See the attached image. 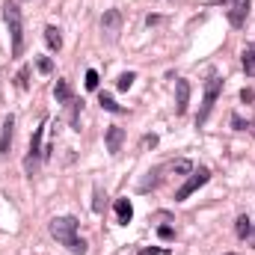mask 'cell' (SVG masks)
I'll return each instance as SVG.
<instances>
[{"label":"cell","mask_w":255,"mask_h":255,"mask_svg":"<svg viewBox=\"0 0 255 255\" xmlns=\"http://www.w3.org/2000/svg\"><path fill=\"white\" fill-rule=\"evenodd\" d=\"M77 226H80V223H77L74 217H54L48 229H51V235L57 238V244H63L71 255H86V241L77 235Z\"/></svg>","instance_id":"1"},{"label":"cell","mask_w":255,"mask_h":255,"mask_svg":"<svg viewBox=\"0 0 255 255\" xmlns=\"http://www.w3.org/2000/svg\"><path fill=\"white\" fill-rule=\"evenodd\" d=\"M3 21L9 27V39H12V57H21L24 54V18H21L18 3H12V0L3 3Z\"/></svg>","instance_id":"2"},{"label":"cell","mask_w":255,"mask_h":255,"mask_svg":"<svg viewBox=\"0 0 255 255\" xmlns=\"http://www.w3.org/2000/svg\"><path fill=\"white\" fill-rule=\"evenodd\" d=\"M220 92H223V80H220V74H208V80H205V95H202V107H199V116H196V125H205L208 122V116H211V110H214V104H217V98H220Z\"/></svg>","instance_id":"3"},{"label":"cell","mask_w":255,"mask_h":255,"mask_svg":"<svg viewBox=\"0 0 255 255\" xmlns=\"http://www.w3.org/2000/svg\"><path fill=\"white\" fill-rule=\"evenodd\" d=\"M42 136H45V122L33 130V139H30V151H27V160H24V172L33 178L36 175V169H39V157L45 154V148H42Z\"/></svg>","instance_id":"4"},{"label":"cell","mask_w":255,"mask_h":255,"mask_svg":"<svg viewBox=\"0 0 255 255\" xmlns=\"http://www.w3.org/2000/svg\"><path fill=\"white\" fill-rule=\"evenodd\" d=\"M208 178H211V172H208L205 166H202V169H196L190 178H187V181H184V184L175 190V202H184V199H190V196L199 190L202 184H208Z\"/></svg>","instance_id":"5"},{"label":"cell","mask_w":255,"mask_h":255,"mask_svg":"<svg viewBox=\"0 0 255 255\" xmlns=\"http://www.w3.org/2000/svg\"><path fill=\"white\" fill-rule=\"evenodd\" d=\"M250 6H253V0H235V3L229 6V24H232L235 30H241V27L247 24V18H250Z\"/></svg>","instance_id":"6"},{"label":"cell","mask_w":255,"mask_h":255,"mask_svg":"<svg viewBox=\"0 0 255 255\" xmlns=\"http://www.w3.org/2000/svg\"><path fill=\"white\" fill-rule=\"evenodd\" d=\"M187 104H190V83L184 77H178L175 80V113L184 116L187 113Z\"/></svg>","instance_id":"7"},{"label":"cell","mask_w":255,"mask_h":255,"mask_svg":"<svg viewBox=\"0 0 255 255\" xmlns=\"http://www.w3.org/2000/svg\"><path fill=\"white\" fill-rule=\"evenodd\" d=\"M119 27H122V12H119V9H107V12L101 15V30H104L110 39H116Z\"/></svg>","instance_id":"8"},{"label":"cell","mask_w":255,"mask_h":255,"mask_svg":"<svg viewBox=\"0 0 255 255\" xmlns=\"http://www.w3.org/2000/svg\"><path fill=\"white\" fill-rule=\"evenodd\" d=\"M12 133H15V116L9 113V116L3 119V125H0V154H9V148H12Z\"/></svg>","instance_id":"9"},{"label":"cell","mask_w":255,"mask_h":255,"mask_svg":"<svg viewBox=\"0 0 255 255\" xmlns=\"http://www.w3.org/2000/svg\"><path fill=\"white\" fill-rule=\"evenodd\" d=\"M122 142H125V130L119 125H110L107 128V151L110 154H119L122 151Z\"/></svg>","instance_id":"10"},{"label":"cell","mask_w":255,"mask_h":255,"mask_svg":"<svg viewBox=\"0 0 255 255\" xmlns=\"http://www.w3.org/2000/svg\"><path fill=\"white\" fill-rule=\"evenodd\" d=\"M116 220L128 226L130 220H133V205H130V199H116Z\"/></svg>","instance_id":"11"},{"label":"cell","mask_w":255,"mask_h":255,"mask_svg":"<svg viewBox=\"0 0 255 255\" xmlns=\"http://www.w3.org/2000/svg\"><path fill=\"white\" fill-rule=\"evenodd\" d=\"M241 63H244V71H247L250 77H255V45H247V48H244Z\"/></svg>","instance_id":"12"},{"label":"cell","mask_w":255,"mask_h":255,"mask_svg":"<svg viewBox=\"0 0 255 255\" xmlns=\"http://www.w3.org/2000/svg\"><path fill=\"white\" fill-rule=\"evenodd\" d=\"M45 42H48L51 51H60V48H63V36H60V30H57V27H45Z\"/></svg>","instance_id":"13"},{"label":"cell","mask_w":255,"mask_h":255,"mask_svg":"<svg viewBox=\"0 0 255 255\" xmlns=\"http://www.w3.org/2000/svg\"><path fill=\"white\" fill-rule=\"evenodd\" d=\"M54 98H57L60 104H68V101H71V86H68V80H57V86H54Z\"/></svg>","instance_id":"14"},{"label":"cell","mask_w":255,"mask_h":255,"mask_svg":"<svg viewBox=\"0 0 255 255\" xmlns=\"http://www.w3.org/2000/svg\"><path fill=\"white\" fill-rule=\"evenodd\" d=\"M98 104H101L107 113H125V107H122V104H116V101H113V95H107V92H101V95H98Z\"/></svg>","instance_id":"15"},{"label":"cell","mask_w":255,"mask_h":255,"mask_svg":"<svg viewBox=\"0 0 255 255\" xmlns=\"http://www.w3.org/2000/svg\"><path fill=\"white\" fill-rule=\"evenodd\" d=\"M250 229H253V223H250V217H238V223H235V232H238V238H241V241H247V235H250Z\"/></svg>","instance_id":"16"},{"label":"cell","mask_w":255,"mask_h":255,"mask_svg":"<svg viewBox=\"0 0 255 255\" xmlns=\"http://www.w3.org/2000/svg\"><path fill=\"white\" fill-rule=\"evenodd\" d=\"M133 80H136V74H133V71H125V74H119V80H116V89H119V92H128V89L133 86Z\"/></svg>","instance_id":"17"},{"label":"cell","mask_w":255,"mask_h":255,"mask_svg":"<svg viewBox=\"0 0 255 255\" xmlns=\"http://www.w3.org/2000/svg\"><path fill=\"white\" fill-rule=\"evenodd\" d=\"M104 199H107L104 190H101V187H95V202H92V211H95V214H101V211H104Z\"/></svg>","instance_id":"18"},{"label":"cell","mask_w":255,"mask_h":255,"mask_svg":"<svg viewBox=\"0 0 255 255\" xmlns=\"http://www.w3.org/2000/svg\"><path fill=\"white\" fill-rule=\"evenodd\" d=\"M27 86H30V65H24L18 71V89H27Z\"/></svg>","instance_id":"19"},{"label":"cell","mask_w":255,"mask_h":255,"mask_svg":"<svg viewBox=\"0 0 255 255\" xmlns=\"http://www.w3.org/2000/svg\"><path fill=\"white\" fill-rule=\"evenodd\" d=\"M83 83H86V89H98V71H95V68H89Z\"/></svg>","instance_id":"20"},{"label":"cell","mask_w":255,"mask_h":255,"mask_svg":"<svg viewBox=\"0 0 255 255\" xmlns=\"http://www.w3.org/2000/svg\"><path fill=\"white\" fill-rule=\"evenodd\" d=\"M36 68H39L42 74H51V71H54V63H51L48 57H39V60H36Z\"/></svg>","instance_id":"21"},{"label":"cell","mask_w":255,"mask_h":255,"mask_svg":"<svg viewBox=\"0 0 255 255\" xmlns=\"http://www.w3.org/2000/svg\"><path fill=\"white\" fill-rule=\"evenodd\" d=\"M190 169H193L190 160H175V163H172V172H178V175H184V172H190Z\"/></svg>","instance_id":"22"},{"label":"cell","mask_w":255,"mask_h":255,"mask_svg":"<svg viewBox=\"0 0 255 255\" xmlns=\"http://www.w3.org/2000/svg\"><path fill=\"white\" fill-rule=\"evenodd\" d=\"M136 255H172L169 250H160V247H142Z\"/></svg>","instance_id":"23"},{"label":"cell","mask_w":255,"mask_h":255,"mask_svg":"<svg viewBox=\"0 0 255 255\" xmlns=\"http://www.w3.org/2000/svg\"><path fill=\"white\" fill-rule=\"evenodd\" d=\"M157 235H160L163 241H172V238H175V232H172L169 226H160V229H157Z\"/></svg>","instance_id":"24"},{"label":"cell","mask_w":255,"mask_h":255,"mask_svg":"<svg viewBox=\"0 0 255 255\" xmlns=\"http://www.w3.org/2000/svg\"><path fill=\"white\" fill-rule=\"evenodd\" d=\"M241 101H244V104L255 101V89H241Z\"/></svg>","instance_id":"25"},{"label":"cell","mask_w":255,"mask_h":255,"mask_svg":"<svg viewBox=\"0 0 255 255\" xmlns=\"http://www.w3.org/2000/svg\"><path fill=\"white\" fill-rule=\"evenodd\" d=\"M232 125H235V130H244V128H250V125H244V119H241V116H238V113H235V116H232Z\"/></svg>","instance_id":"26"},{"label":"cell","mask_w":255,"mask_h":255,"mask_svg":"<svg viewBox=\"0 0 255 255\" xmlns=\"http://www.w3.org/2000/svg\"><path fill=\"white\" fill-rule=\"evenodd\" d=\"M142 145H145V148H148V145L154 148V145H157V136H154V133H151V136H145V139H142Z\"/></svg>","instance_id":"27"},{"label":"cell","mask_w":255,"mask_h":255,"mask_svg":"<svg viewBox=\"0 0 255 255\" xmlns=\"http://www.w3.org/2000/svg\"><path fill=\"white\" fill-rule=\"evenodd\" d=\"M247 244H250V247H255V229H250V235H247Z\"/></svg>","instance_id":"28"},{"label":"cell","mask_w":255,"mask_h":255,"mask_svg":"<svg viewBox=\"0 0 255 255\" xmlns=\"http://www.w3.org/2000/svg\"><path fill=\"white\" fill-rule=\"evenodd\" d=\"M211 3H226V0H211Z\"/></svg>","instance_id":"29"},{"label":"cell","mask_w":255,"mask_h":255,"mask_svg":"<svg viewBox=\"0 0 255 255\" xmlns=\"http://www.w3.org/2000/svg\"><path fill=\"white\" fill-rule=\"evenodd\" d=\"M250 128H253V133H255V122H253V125H250Z\"/></svg>","instance_id":"30"},{"label":"cell","mask_w":255,"mask_h":255,"mask_svg":"<svg viewBox=\"0 0 255 255\" xmlns=\"http://www.w3.org/2000/svg\"><path fill=\"white\" fill-rule=\"evenodd\" d=\"M229 255H235V253H229Z\"/></svg>","instance_id":"31"}]
</instances>
